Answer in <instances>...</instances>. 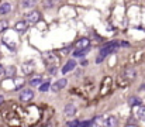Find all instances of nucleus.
Here are the masks:
<instances>
[{
    "label": "nucleus",
    "mask_w": 145,
    "mask_h": 127,
    "mask_svg": "<svg viewBox=\"0 0 145 127\" xmlns=\"http://www.w3.org/2000/svg\"><path fill=\"white\" fill-rule=\"evenodd\" d=\"M41 82H42V78L37 76V78H34V79H31V81H30V85H31V86H38Z\"/></svg>",
    "instance_id": "nucleus-19"
},
{
    "label": "nucleus",
    "mask_w": 145,
    "mask_h": 127,
    "mask_svg": "<svg viewBox=\"0 0 145 127\" xmlns=\"http://www.w3.org/2000/svg\"><path fill=\"white\" fill-rule=\"evenodd\" d=\"M124 75H125L127 78H130V79H134V78L137 76V71L133 69V68H127L125 72H124Z\"/></svg>",
    "instance_id": "nucleus-12"
},
{
    "label": "nucleus",
    "mask_w": 145,
    "mask_h": 127,
    "mask_svg": "<svg viewBox=\"0 0 145 127\" xmlns=\"http://www.w3.org/2000/svg\"><path fill=\"white\" fill-rule=\"evenodd\" d=\"M34 69H35V64L33 61L31 62H25V64L21 65V71H23L24 75H31L34 72Z\"/></svg>",
    "instance_id": "nucleus-4"
},
{
    "label": "nucleus",
    "mask_w": 145,
    "mask_h": 127,
    "mask_svg": "<svg viewBox=\"0 0 145 127\" xmlns=\"http://www.w3.org/2000/svg\"><path fill=\"white\" fill-rule=\"evenodd\" d=\"M25 21L28 23V24H35V23H38L40 21V18H41V14H40V11H37V10H33V11H30L27 16H25Z\"/></svg>",
    "instance_id": "nucleus-2"
},
{
    "label": "nucleus",
    "mask_w": 145,
    "mask_h": 127,
    "mask_svg": "<svg viewBox=\"0 0 145 127\" xmlns=\"http://www.w3.org/2000/svg\"><path fill=\"white\" fill-rule=\"evenodd\" d=\"M11 11V4L10 3H3L1 6H0V14H8Z\"/></svg>",
    "instance_id": "nucleus-11"
},
{
    "label": "nucleus",
    "mask_w": 145,
    "mask_h": 127,
    "mask_svg": "<svg viewBox=\"0 0 145 127\" xmlns=\"http://www.w3.org/2000/svg\"><path fill=\"white\" fill-rule=\"evenodd\" d=\"M24 86V79H16V90L21 89Z\"/></svg>",
    "instance_id": "nucleus-20"
},
{
    "label": "nucleus",
    "mask_w": 145,
    "mask_h": 127,
    "mask_svg": "<svg viewBox=\"0 0 145 127\" xmlns=\"http://www.w3.org/2000/svg\"><path fill=\"white\" fill-rule=\"evenodd\" d=\"M16 71H17V69H16L14 65H8L7 68H4V74H6L8 78H13V76L16 75Z\"/></svg>",
    "instance_id": "nucleus-10"
},
{
    "label": "nucleus",
    "mask_w": 145,
    "mask_h": 127,
    "mask_svg": "<svg viewBox=\"0 0 145 127\" xmlns=\"http://www.w3.org/2000/svg\"><path fill=\"white\" fill-rule=\"evenodd\" d=\"M68 85V81H66V78H62V79H59V81H56L54 85H51V89L54 90V92H59L61 89H63L65 86Z\"/></svg>",
    "instance_id": "nucleus-5"
},
{
    "label": "nucleus",
    "mask_w": 145,
    "mask_h": 127,
    "mask_svg": "<svg viewBox=\"0 0 145 127\" xmlns=\"http://www.w3.org/2000/svg\"><path fill=\"white\" fill-rule=\"evenodd\" d=\"M76 66V61L75 59H69L66 64H65V66L62 68V74L65 75V74H68V72H71L73 68Z\"/></svg>",
    "instance_id": "nucleus-7"
},
{
    "label": "nucleus",
    "mask_w": 145,
    "mask_h": 127,
    "mask_svg": "<svg viewBox=\"0 0 145 127\" xmlns=\"http://www.w3.org/2000/svg\"><path fill=\"white\" fill-rule=\"evenodd\" d=\"M116 124H117V120H116L114 116L107 117V120H106V126H116Z\"/></svg>",
    "instance_id": "nucleus-17"
},
{
    "label": "nucleus",
    "mask_w": 145,
    "mask_h": 127,
    "mask_svg": "<svg viewBox=\"0 0 145 127\" xmlns=\"http://www.w3.org/2000/svg\"><path fill=\"white\" fill-rule=\"evenodd\" d=\"M33 97H34V90L30 89V88H25V89H23V90L20 92V100H21V102H28V100H31Z\"/></svg>",
    "instance_id": "nucleus-3"
},
{
    "label": "nucleus",
    "mask_w": 145,
    "mask_h": 127,
    "mask_svg": "<svg viewBox=\"0 0 145 127\" xmlns=\"http://www.w3.org/2000/svg\"><path fill=\"white\" fill-rule=\"evenodd\" d=\"M120 47V42H110V44H106L101 49H100V54H99V57L96 58V64H100V62H103V59L108 55V54H111V52H114L117 48Z\"/></svg>",
    "instance_id": "nucleus-1"
},
{
    "label": "nucleus",
    "mask_w": 145,
    "mask_h": 127,
    "mask_svg": "<svg viewBox=\"0 0 145 127\" xmlns=\"http://www.w3.org/2000/svg\"><path fill=\"white\" fill-rule=\"evenodd\" d=\"M86 52H88V48H83V49H76V48H75L73 57H75V58H82V57H85Z\"/></svg>",
    "instance_id": "nucleus-14"
},
{
    "label": "nucleus",
    "mask_w": 145,
    "mask_h": 127,
    "mask_svg": "<svg viewBox=\"0 0 145 127\" xmlns=\"http://www.w3.org/2000/svg\"><path fill=\"white\" fill-rule=\"evenodd\" d=\"M142 89H145V85H142Z\"/></svg>",
    "instance_id": "nucleus-28"
},
{
    "label": "nucleus",
    "mask_w": 145,
    "mask_h": 127,
    "mask_svg": "<svg viewBox=\"0 0 145 127\" xmlns=\"http://www.w3.org/2000/svg\"><path fill=\"white\" fill-rule=\"evenodd\" d=\"M34 4V1H31V0H25V1H23V6L24 7H27V6H33Z\"/></svg>",
    "instance_id": "nucleus-22"
},
{
    "label": "nucleus",
    "mask_w": 145,
    "mask_h": 127,
    "mask_svg": "<svg viewBox=\"0 0 145 127\" xmlns=\"http://www.w3.org/2000/svg\"><path fill=\"white\" fill-rule=\"evenodd\" d=\"M128 105H130V106H140V105H141V99L137 97V96H131V97L128 99Z\"/></svg>",
    "instance_id": "nucleus-13"
},
{
    "label": "nucleus",
    "mask_w": 145,
    "mask_h": 127,
    "mask_svg": "<svg viewBox=\"0 0 145 127\" xmlns=\"http://www.w3.org/2000/svg\"><path fill=\"white\" fill-rule=\"evenodd\" d=\"M4 74V68H3V65L0 64V75H3Z\"/></svg>",
    "instance_id": "nucleus-25"
},
{
    "label": "nucleus",
    "mask_w": 145,
    "mask_h": 127,
    "mask_svg": "<svg viewBox=\"0 0 145 127\" xmlns=\"http://www.w3.org/2000/svg\"><path fill=\"white\" fill-rule=\"evenodd\" d=\"M63 113H65L66 116H73V114L76 113V106L72 105V103H68V105L65 106V109H63Z\"/></svg>",
    "instance_id": "nucleus-9"
},
{
    "label": "nucleus",
    "mask_w": 145,
    "mask_h": 127,
    "mask_svg": "<svg viewBox=\"0 0 145 127\" xmlns=\"http://www.w3.org/2000/svg\"><path fill=\"white\" fill-rule=\"evenodd\" d=\"M89 45H90V40L89 38H80L79 41L76 42L75 48L76 49H83V48H89Z\"/></svg>",
    "instance_id": "nucleus-8"
},
{
    "label": "nucleus",
    "mask_w": 145,
    "mask_h": 127,
    "mask_svg": "<svg viewBox=\"0 0 145 127\" xmlns=\"http://www.w3.org/2000/svg\"><path fill=\"white\" fill-rule=\"evenodd\" d=\"M137 116H138L140 120H144L145 122V106H141V105H140V109L137 110Z\"/></svg>",
    "instance_id": "nucleus-15"
},
{
    "label": "nucleus",
    "mask_w": 145,
    "mask_h": 127,
    "mask_svg": "<svg viewBox=\"0 0 145 127\" xmlns=\"http://www.w3.org/2000/svg\"><path fill=\"white\" fill-rule=\"evenodd\" d=\"M66 126H69V127H72V126H79V122H78V120H75V122H68V123H66Z\"/></svg>",
    "instance_id": "nucleus-21"
},
{
    "label": "nucleus",
    "mask_w": 145,
    "mask_h": 127,
    "mask_svg": "<svg viewBox=\"0 0 145 127\" xmlns=\"http://www.w3.org/2000/svg\"><path fill=\"white\" fill-rule=\"evenodd\" d=\"M38 89H40V92H47L51 89V84L49 82H41L38 85Z\"/></svg>",
    "instance_id": "nucleus-16"
},
{
    "label": "nucleus",
    "mask_w": 145,
    "mask_h": 127,
    "mask_svg": "<svg viewBox=\"0 0 145 127\" xmlns=\"http://www.w3.org/2000/svg\"><path fill=\"white\" fill-rule=\"evenodd\" d=\"M27 27H28V23H27L25 20H21V21H17V23L14 24V30H16L17 33H20V34H23V33H25V30H27Z\"/></svg>",
    "instance_id": "nucleus-6"
},
{
    "label": "nucleus",
    "mask_w": 145,
    "mask_h": 127,
    "mask_svg": "<svg viewBox=\"0 0 145 127\" xmlns=\"http://www.w3.org/2000/svg\"><path fill=\"white\" fill-rule=\"evenodd\" d=\"M80 64H82V65H83V66H85V65H88V64H89V62H88V61H82V62H80Z\"/></svg>",
    "instance_id": "nucleus-27"
},
{
    "label": "nucleus",
    "mask_w": 145,
    "mask_h": 127,
    "mask_svg": "<svg viewBox=\"0 0 145 127\" xmlns=\"http://www.w3.org/2000/svg\"><path fill=\"white\" fill-rule=\"evenodd\" d=\"M3 102H4V97H3V96H1V95H0V106H1V105H3Z\"/></svg>",
    "instance_id": "nucleus-26"
},
{
    "label": "nucleus",
    "mask_w": 145,
    "mask_h": 127,
    "mask_svg": "<svg viewBox=\"0 0 145 127\" xmlns=\"http://www.w3.org/2000/svg\"><path fill=\"white\" fill-rule=\"evenodd\" d=\"M48 71H49V74H55V72H56V66H54V68L51 66V68H49Z\"/></svg>",
    "instance_id": "nucleus-23"
},
{
    "label": "nucleus",
    "mask_w": 145,
    "mask_h": 127,
    "mask_svg": "<svg viewBox=\"0 0 145 127\" xmlns=\"http://www.w3.org/2000/svg\"><path fill=\"white\" fill-rule=\"evenodd\" d=\"M8 28V21L7 20H0V33L6 31Z\"/></svg>",
    "instance_id": "nucleus-18"
},
{
    "label": "nucleus",
    "mask_w": 145,
    "mask_h": 127,
    "mask_svg": "<svg viewBox=\"0 0 145 127\" xmlns=\"http://www.w3.org/2000/svg\"><path fill=\"white\" fill-rule=\"evenodd\" d=\"M52 1H54V0H47V1H45V6H47V7H51Z\"/></svg>",
    "instance_id": "nucleus-24"
}]
</instances>
